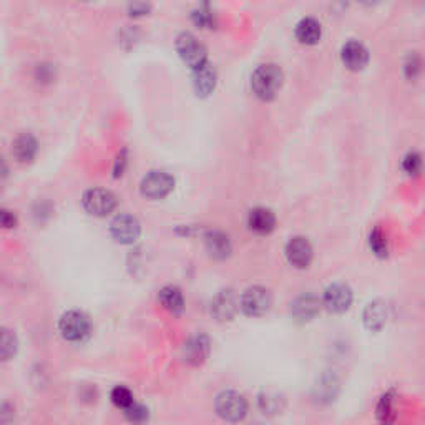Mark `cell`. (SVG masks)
I'll use <instances>...</instances> for the list:
<instances>
[{"label":"cell","mask_w":425,"mask_h":425,"mask_svg":"<svg viewBox=\"0 0 425 425\" xmlns=\"http://www.w3.org/2000/svg\"><path fill=\"white\" fill-rule=\"evenodd\" d=\"M369 245L371 250L374 251L375 256L379 257H385L389 255V241H388V235L384 233V229L382 228H374L371 231L369 236Z\"/></svg>","instance_id":"cell-27"},{"label":"cell","mask_w":425,"mask_h":425,"mask_svg":"<svg viewBox=\"0 0 425 425\" xmlns=\"http://www.w3.org/2000/svg\"><path fill=\"white\" fill-rule=\"evenodd\" d=\"M214 410L223 420L229 424H238L246 419L250 404L238 390H223L214 399Z\"/></svg>","instance_id":"cell-3"},{"label":"cell","mask_w":425,"mask_h":425,"mask_svg":"<svg viewBox=\"0 0 425 425\" xmlns=\"http://www.w3.org/2000/svg\"><path fill=\"white\" fill-rule=\"evenodd\" d=\"M238 308H240V303H238L236 294L233 289H221L219 293L214 294L211 304H209L211 316L219 322L231 321L236 316Z\"/></svg>","instance_id":"cell-10"},{"label":"cell","mask_w":425,"mask_h":425,"mask_svg":"<svg viewBox=\"0 0 425 425\" xmlns=\"http://www.w3.org/2000/svg\"><path fill=\"white\" fill-rule=\"evenodd\" d=\"M339 389H341V382H339L337 375L332 372H326L319 377V380L314 385V399L319 404H331L336 400Z\"/></svg>","instance_id":"cell-16"},{"label":"cell","mask_w":425,"mask_h":425,"mask_svg":"<svg viewBox=\"0 0 425 425\" xmlns=\"http://www.w3.org/2000/svg\"><path fill=\"white\" fill-rule=\"evenodd\" d=\"M158 301L160 304L163 305L166 311L171 314H181L185 309V298L183 293L178 286L175 284H168L165 288L160 289L158 293Z\"/></svg>","instance_id":"cell-23"},{"label":"cell","mask_w":425,"mask_h":425,"mask_svg":"<svg viewBox=\"0 0 425 425\" xmlns=\"http://www.w3.org/2000/svg\"><path fill=\"white\" fill-rule=\"evenodd\" d=\"M13 412V407H11V404H4L2 405V422L4 425H8V422H11V419H8V414Z\"/></svg>","instance_id":"cell-34"},{"label":"cell","mask_w":425,"mask_h":425,"mask_svg":"<svg viewBox=\"0 0 425 425\" xmlns=\"http://www.w3.org/2000/svg\"><path fill=\"white\" fill-rule=\"evenodd\" d=\"M0 221H2V226L7 229L17 226V216L12 211H8V209H2V211H0Z\"/></svg>","instance_id":"cell-32"},{"label":"cell","mask_w":425,"mask_h":425,"mask_svg":"<svg viewBox=\"0 0 425 425\" xmlns=\"http://www.w3.org/2000/svg\"><path fill=\"white\" fill-rule=\"evenodd\" d=\"M341 59L342 64L349 70H362L367 65V62H369V50L359 40H349L342 47Z\"/></svg>","instance_id":"cell-15"},{"label":"cell","mask_w":425,"mask_h":425,"mask_svg":"<svg viewBox=\"0 0 425 425\" xmlns=\"http://www.w3.org/2000/svg\"><path fill=\"white\" fill-rule=\"evenodd\" d=\"M175 188V180L170 173L163 170H151L143 176L140 183V191L143 197L150 199L165 198Z\"/></svg>","instance_id":"cell-6"},{"label":"cell","mask_w":425,"mask_h":425,"mask_svg":"<svg viewBox=\"0 0 425 425\" xmlns=\"http://www.w3.org/2000/svg\"><path fill=\"white\" fill-rule=\"evenodd\" d=\"M405 75L409 78H417V76L424 71V62L419 55H410L407 62H405Z\"/></svg>","instance_id":"cell-31"},{"label":"cell","mask_w":425,"mask_h":425,"mask_svg":"<svg viewBox=\"0 0 425 425\" xmlns=\"http://www.w3.org/2000/svg\"><path fill=\"white\" fill-rule=\"evenodd\" d=\"M38 143L32 133H21L16 140L12 141V155L18 163H28L37 155Z\"/></svg>","instance_id":"cell-21"},{"label":"cell","mask_w":425,"mask_h":425,"mask_svg":"<svg viewBox=\"0 0 425 425\" xmlns=\"http://www.w3.org/2000/svg\"><path fill=\"white\" fill-rule=\"evenodd\" d=\"M362 319H364V326L369 329L371 332L382 331L385 322H388V305L380 299L371 301V303L366 305Z\"/></svg>","instance_id":"cell-17"},{"label":"cell","mask_w":425,"mask_h":425,"mask_svg":"<svg viewBox=\"0 0 425 425\" xmlns=\"http://www.w3.org/2000/svg\"><path fill=\"white\" fill-rule=\"evenodd\" d=\"M271 305H273V296L269 289L262 288V286H252L243 293L240 299L241 311L250 318H261L269 313Z\"/></svg>","instance_id":"cell-5"},{"label":"cell","mask_w":425,"mask_h":425,"mask_svg":"<svg viewBox=\"0 0 425 425\" xmlns=\"http://www.w3.org/2000/svg\"><path fill=\"white\" fill-rule=\"evenodd\" d=\"M59 332L65 341L78 344L87 341L92 334V321L88 314L78 309H70L64 313L59 319Z\"/></svg>","instance_id":"cell-2"},{"label":"cell","mask_w":425,"mask_h":425,"mask_svg":"<svg viewBox=\"0 0 425 425\" xmlns=\"http://www.w3.org/2000/svg\"><path fill=\"white\" fill-rule=\"evenodd\" d=\"M286 257H288L289 264L298 267V269H304L311 264L313 256H314V250L313 245L309 243L308 238L304 236H294L291 238L286 245Z\"/></svg>","instance_id":"cell-12"},{"label":"cell","mask_w":425,"mask_h":425,"mask_svg":"<svg viewBox=\"0 0 425 425\" xmlns=\"http://www.w3.org/2000/svg\"><path fill=\"white\" fill-rule=\"evenodd\" d=\"M402 168L405 173L409 175H417L420 173V170H422V156L419 155V153H407V155L404 156L402 161Z\"/></svg>","instance_id":"cell-30"},{"label":"cell","mask_w":425,"mask_h":425,"mask_svg":"<svg viewBox=\"0 0 425 425\" xmlns=\"http://www.w3.org/2000/svg\"><path fill=\"white\" fill-rule=\"evenodd\" d=\"M209 352H211V341L203 332L191 336L183 346L185 361L193 367L203 366L209 357Z\"/></svg>","instance_id":"cell-11"},{"label":"cell","mask_w":425,"mask_h":425,"mask_svg":"<svg viewBox=\"0 0 425 425\" xmlns=\"http://www.w3.org/2000/svg\"><path fill=\"white\" fill-rule=\"evenodd\" d=\"M110 233L113 240L122 243V245H132L140 238L141 224L133 214H117L110 223Z\"/></svg>","instance_id":"cell-8"},{"label":"cell","mask_w":425,"mask_h":425,"mask_svg":"<svg viewBox=\"0 0 425 425\" xmlns=\"http://www.w3.org/2000/svg\"><path fill=\"white\" fill-rule=\"evenodd\" d=\"M248 226L257 235H269L276 228V216L269 208H252L248 214Z\"/></svg>","instance_id":"cell-18"},{"label":"cell","mask_w":425,"mask_h":425,"mask_svg":"<svg viewBox=\"0 0 425 425\" xmlns=\"http://www.w3.org/2000/svg\"><path fill=\"white\" fill-rule=\"evenodd\" d=\"M191 21L202 28H213L216 25L218 13L214 12V8L209 6V4H202V6L193 8V12H191Z\"/></svg>","instance_id":"cell-25"},{"label":"cell","mask_w":425,"mask_h":425,"mask_svg":"<svg viewBox=\"0 0 425 425\" xmlns=\"http://www.w3.org/2000/svg\"><path fill=\"white\" fill-rule=\"evenodd\" d=\"M82 204L93 216H107L117 208V197L107 188H90L83 193Z\"/></svg>","instance_id":"cell-7"},{"label":"cell","mask_w":425,"mask_h":425,"mask_svg":"<svg viewBox=\"0 0 425 425\" xmlns=\"http://www.w3.org/2000/svg\"><path fill=\"white\" fill-rule=\"evenodd\" d=\"M321 35H322L321 23L313 17H304L303 21H299L298 25H296V37H298L301 44H305V45L318 44V42L321 40Z\"/></svg>","instance_id":"cell-22"},{"label":"cell","mask_w":425,"mask_h":425,"mask_svg":"<svg viewBox=\"0 0 425 425\" xmlns=\"http://www.w3.org/2000/svg\"><path fill=\"white\" fill-rule=\"evenodd\" d=\"M110 399H112V402L122 410H127L128 407H132V405L135 404L132 390L125 388V385H117V388H113L112 394H110Z\"/></svg>","instance_id":"cell-28"},{"label":"cell","mask_w":425,"mask_h":425,"mask_svg":"<svg viewBox=\"0 0 425 425\" xmlns=\"http://www.w3.org/2000/svg\"><path fill=\"white\" fill-rule=\"evenodd\" d=\"M148 11H150L148 4H130V6H128L130 16H143V13H148Z\"/></svg>","instance_id":"cell-33"},{"label":"cell","mask_w":425,"mask_h":425,"mask_svg":"<svg viewBox=\"0 0 425 425\" xmlns=\"http://www.w3.org/2000/svg\"><path fill=\"white\" fill-rule=\"evenodd\" d=\"M257 405L264 415H279L286 407V399L276 390H262L257 395Z\"/></svg>","instance_id":"cell-24"},{"label":"cell","mask_w":425,"mask_h":425,"mask_svg":"<svg viewBox=\"0 0 425 425\" xmlns=\"http://www.w3.org/2000/svg\"><path fill=\"white\" fill-rule=\"evenodd\" d=\"M18 351V341L17 336L13 334L11 329L4 327L2 329V339H0V356L2 361H11Z\"/></svg>","instance_id":"cell-26"},{"label":"cell","mask_w":425,"mask_h":425,"mask_svg":"<svg viewBox=\"0 0 425 425\" xmlns=\"http://www.w3.org/2000/svg\"><path fill=\"white\" fill-rule=\"evenodd\" d=\"M204 246H206L209 256L219 261L228 260L233 251L229 236L226 233L219 231V229H209V231L204 233Z\"/></svg>","instance_id":"cell-14"},{"label":"cell","mask_w":425,"mask_h":425,"mask_svg":"<svg viewBox=\"0 0 425 425\" xmlns=\"http://www.w3.org/2000/svg\"><path fill=\"white\" fill-rule=\"evenodd\" d=\"M354 301V294L352 289L344 283H334L324 291L322 296V305L332 314H344L349 311Z\"/></svg>","instance_id":"cell-9"},{"label":"cell","mask_w":425,"mask_h":425,"mask_svg":"<svg viewBox=\"0 0 425 425\" xmlns=\"http://www.w3.org/2000/svg\"><path fill=\"white\" fill-rule=\"evenodd\" d=\"M397 394L395 390H388L385 394L380 395L375 405V419L379 425H394L397 419Z\"/></svg>","instance_id":"cell-20"},{"label":"cell","mask_w":425,"mask_h":425,"mask_svg":"<svg viewBox=\"0 0 425 425\" xmlns=\"http://www.w3.org/2000/svg\"><path fill=\"white\" fill-rule=\"evenodd\" d=\"M176 52H178L181 59L193 70L199 69L208 62V50L203 42L198 40V37L191 32H181L176 37Z\"/></svg>","instance_id":"cell-4"},{"label":"cell","mask_w":425,"mask_h":425,"mask_svg":"<svg viewBox=\"0 0 425 425\" xmlns=\"http://www.w3.org/2000/svg\"><path fill=\"white\" fill-rule=\"evenodd\" d=\"M193 87L199 97H208L216 87V70L209 62L193 70Z\"/></svg>","instance_id":"cell-19"},{"label":"cell","mask_w":425,"mask_h":425,"mask_svg":"<svg viewBox=\"0 0 425 425\" xmlns=\"http://www.w3.org/2000/svg\"><path fill=\"white\" fill-rule=\"evenodd\" d=\"M123 414H125L127 420L130 424H136V425H141L145 424L148 417H150V412H148V409L145 407V405L141 404H133L132 407H128L127 410H123Z\"/></svg>","instance_id":"cell-29"},{"label":"cell","mask_w":425,"mask_h":425,"mask_svg":"<svg viewBox=\"0 0 425 425\" xmlns=\"http://www.w3.org/2000/svg\"><path fill=\"white\" fill-rule=\"evenodd\" d=\"M321 305L322 303L313 293L301 294L291 303V316L296 322H309L321 311Z\"/></svg>","instance_id":"cell-13"},{"label":"cell","mask_w":425,"mask_h":425,"mask_svg":"<svg viewBox=\"0 0 425 425\" xmlns=\"http://www.w3.org/2000/svg\"><path fill=\"white\" fill-rule=\"evenodd\" d=\"M283 70L278 65L262 64L251 75L252 92L261 100H271L276 97V93L283 87Z\"/></svg>","instance_id":"cell-1"}]
</instances>
